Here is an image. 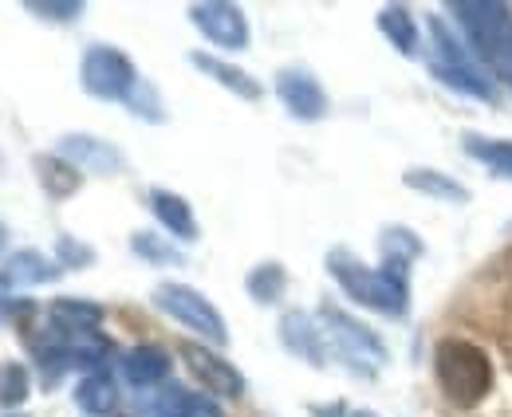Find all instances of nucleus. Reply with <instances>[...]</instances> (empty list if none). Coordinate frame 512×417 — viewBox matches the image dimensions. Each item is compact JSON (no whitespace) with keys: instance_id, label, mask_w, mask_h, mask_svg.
I'll return each mask as SVG.
<instances>
[{"instance_id":"dca6fc26","label":"nucleus","mask_w":512,"mask_h":417,"mask_svg":"<svg viewBox=\"0 0 512 417\" xmlns=\"http://www.w3.org/2000/svg\"><path fill=\"white\" fill-rule=\"evenodd\" d=\"M158 417H221V410H217L209 398H201V394H186L182 386H174V390H166V394H162V402H158Z\"/></svg>"},{"instance_id":"20e7f679","label":"nucleus","mask_w":512,"mask_h":417,"mask_svg":"<svg viewBox=\"0 0 512 417\" xmlns=\"http://www.w3.org/2000/svg\"><path fill=\"white\" fill-rule=\"evenodd\" d=\"M79 79H83V91L95 99H130V91L138 87L134 63L115 48H91L83 56Z\"/></svg>"},{"instance_id":"2eb2a0df","label":"nucleus","mask_w":512,"mask_h":417,"mask_svg":"<svg viewBox=\"0 0 512 417\" xmlns=\"http://www.w3.org/2000/svg\"><path fill=\"white\" fill-rule=\"evenodd\" d=\"M36 174H40V185L52 193V197H71L79 189V170L67 162V158H36Z\"/></svg>"},{"instance_id":"f8f14e48","label":"nucleus","mask_w":512,"mask_h":417,"mask_svg":"<svg viewBox=\"0 0 512 417\" xmlns=\"http://www.w3.org/2000/svg\"><path fill=\"white\" fill-rule=\"evenodd\" d=\"M193 63L205 71V75H213L221 87H229L233 95H241V99H260V83H256L249 71H241V67H233V63L217 60V56H193Z\"/></svg>"},{"instance_id":"4468645a","label":"nucleus","mask_w":512,"mask_h":417,"mask_svg":"<svg viewBox=\"0 0 512 417\" xmlns=\"http://www.w3.org/2000/svg\"><path fill=\"white\" fill-rule=\"evenodd\" d=\"M75 402L83 414H111L115 410V382L107 374H87L75 386Z\"/></svg>"},{"instance_id":"423d86ee","label":"nucleus","mask_w":512,"mask_h":417,"mask_svg":"<svg viewBox=\"0 0 512 417\" xmlns=\"http://www.w3.org/2000/svg\"><path fill=\"white\" fill-rule=\"evenodd\" d=\"M193 24L217 44V48H233L241 52L249 44V24L245 12L233 4H193Z\"/></svg>"},{"instance_id":"6ab92c4d","label":"nucleus","mask_w":512,"mask_h":417,"mask_svg":"<svg viewBox=\"0 0 512 417\" xmlns=\"http://www.w3.org/2000/svg\"><path fill=\"white\" fill-rule=\"evenodd\" d=\"M28 398V370L24 366H8L0 378V406H20Z\"/></svg>"},{"instance_id":"0eeeda50","label":"nucleus","mask_w":512,"mask_h":417,"mask_svg":"<svg viewBox=\"0 0 512 417\" xmlns=\"http://www.w3.org/2000/svg\"><path fill=\"white\" fill-rule=\"evenodd\" d=\"M276 91H280L284 107H288L296 119L312 122V119H323V111H327V95H323V87L308 75V71H300V67L280 71Z\"/></svg>"},{"instance_id":"b1692460","label":"nucleus","mask_w":512,"mask_h":417,"mask_svg":"<svg viewBox=\"0 0 512 417\" xmlns=\"http://www.w3.org/2000/svg\"><path fill=\"white\" fill-rule=\"evenodd\" d=\"M485 158L497 162L501 170H512V146H493V150H485Z\"/></svg>"},{"instance_id":"1a4fd4ad","label":"nucleus","mask_w":512,"mask_h":417,"mask_svg":"<svg viewBox=\"0 0 512 417\" xmlns=\"http://www.w3.org/2000/svg\"><path fill=\"white\" fill-rule=\"evenodd\" d=\"M0 276L8 280V288H12V284L32 288V284H48V280H56V276H60V264L48 260V256L36 252V248H20V252H12V256L4 260V272H0Z\"/></svg>"},{"instance_id":"5701e85b","label":"nucleus","mask_w":512,"mask_h":417,"mask_svg":"<svg viewBox=\"0 0 512 417\" xmlns=\"http://www.w3.org/2000/svg\"><path fill=\"white\" fill-rule=\"evenodd\" d=\"M410 185H418V189H426V193H449V197H465L461 189L446 185L442 178H418V174H410Z\"/></svg>"},{"instance_id":"9b49d317","label":"nucleus","mask_w":512,"mask_h":417,"mask_svg":"<svg viewBox=\"0 0 512 417\" xmlns=\"http://www.w3.org/2000/svg\"><path fill=\"white\" fill-rule=\"evenodd\" d=\"M150 205H154V217L170 229V237H178V240L197 237V221H193L190 205H186L178 193H170V189H150Z\"/></svg>"},{"instance_id":"412c9836","label":"nucleus","mask_w":512,"mask_h":417,"mask_svg":"<svg viewBox=\"0 0 512 417\" xmlns=\"http://www.w3.org/2000/svg\"><path fill=\"white\" fill-rule=\"evenodd\" d=\"M134 252L146 256V260H178V252H174L170 244H162V240L150 237V233H138V237H134Z\"/></svg>"},{"instance_id":"7ed1b4c3","label":"nucleus","mask_w":512,"mask_h":417,"mask_svg":"<svg viewBox=\"0 0 512 417\" xmlns=\"http://www.w3.org/2000/svg\"><path fill=\"white\" fill-rule=\"evenodd\" d=\"M154 303H158L166 315H174L178 323H186L190 331H197L201 339L225 343V319L217 315V307L201 296V292H193L186 284H158V288H154Z\"/></svg>"},{"instance_id":"4be33fe9","label":"nucleus","mask_w":512,"mask_h":417,"mask_svg":"<svg viewBox=\"0 0 512 417\" xmlns=\"http://www.w3.org/2000/svg\"><path fill=\"white\" fill-rule=\"evenodd\" d=\"M56 252H60L64 264H91V260H95V252H91L87 244H71V237H60Z\"/></svg>"},{"instance_id":"bb28decb","label":"nucleus","mask_w":512,"mask_h":417,"mask_svg":"<svg viewBox=\"0 0 512 417\" xmlns=\"http://www.w3.org/2000/svg\"><path fill=\"white\" fill-rule=\"evenodd\" d=\"M12 417H20V414H12Z\"/></svg>"},{"instance_id":"f257e3e1","label":"nucleus","mask_w":512,"mask_h":417,"mask_svg":"<svg viewBox=\"0 0 512 417\" xmlns=\"http://www.w3.org/2000/svg\"><path fill=\"white\" fill-rule=\"evenodd\" d=\"M438 382L453 402L461 406H473L489 394L493 386V366L485 351H477L473 343H461V339H446L438 347Z\"/></svg>"},{"instance_id":"f3484780","label":"nucleus","mask_w":512,"mask_h":417,"mask_svg":"<svg viewBox=\"0 0 512 417\" xmlns=\"http://www.w3.org/2000/svg\"><path fill=\"white\" fill-rule=\"evenodd\" d=\"M249 292H253L260 303H272L284 292V268L280 264H260L253 276H249Z\"/></svg>"},{"instance_id":"ddd939ff","label":"nucleus","mask_w":512,"mask_h":417,"mask_svg":"<svg viewBox=\"0 0 512 417\" xmlns=\"http://www.w3.org/2000/svg\"><path fill=\"white\" fill-rule=\"evenodd\" d=\"M123 370H127V378L134 386H154V382H162L170 374V358H166V351H158V347H138V351L127 355Z\"/></svg>"},{"instance_id":"6e6552de","label":"nucleus","mask_w":512,"mask_h":417,"mask_svg":"<svg viewBox=\"0 0 512 417\" xmlns=\"http://www.w3.org/2000/svg\"><path fill=\"white\" fill-rule=\"evenodd\" d=\"M60 154L75 170H91V174H115L123 166V154L115 146L91 138V134H67L60 142Z\"/></svg>"},{"instance_id":"39448f33","label":"nucleus","mask_w":512,"mask_h":417,"mask_svg":"<svg viewBox=\"0 0 512 417\" xmlns=\"http://www.w3.org/2000/svg\"><path fill=\"white\" fill-rule=\"evenodd\" d=\"M182 358L190 362V370L201 378V386L209 394H221V398H241L245 394V378H241V370L233 362L217 358L213 351H205L197 343H182Z\"/></svg>"},{"instance_id":"9d476101","label":"nucleus","mask_w":512,"mask_h":417,"mask_svg":"<svg viewBox=\"0 0 512 417\" xmlns=\"http://www.w3.org/2000/svg\"><path fill=\"white\" fill-rule=\"evenodd\" d=\"M323 323H327V335H331L335 343H343L351 358H363V355L383 358V347H379V339H375L367 327L351 323L347 315H339V311H323Z\"/></svg>"},{"instance_id":"a211bd4d","label":"nucleus","mask_w":512,"mask_h":417,"mask_svg":"<svg viewBox=\"0 0 512 417\" xmlns=\"http://www.w3.org/2000/svg\"><path fill=\"white\" fill-rule=\"evenodd\" d=\"M383 32L398 44V48H402V52H410V48H414V24H410V12H406V8H386Z\"/></svg>"},{"instance_id":"393cba45","label":"nucleus","mask_w":512,"mask_h":417,"mask_svg":"<svg viewBox=\"0 0 512 417\" xmlns=\"http://www.w3.org/2000/svg\"><path fill=\"white\" fill-rule=\"evenodd\" d=\"M0 307H8V280L0 276Z\"/></svg>"},{"instance_id":"f03ea898","label":"nucleus","mask_w":512,"mask_h":417,"mask_svg":"<svg viewBox=\"0 0 512 417\" xmlns=\"http://www.w3.org/2000/svg\"><path fill=\"white\" fill-rule=\"evenodd\" d=\"M331 272L335 280L367 307H379L386 315H402V284L390 276V272H367L363 264H355L347 252H335L331 256Z\"/></svg>"},{"instance_id":"a878e982","label":"nucleus","mask_w":512,"mask_h":417,"mask_svg":"<svg viewBox=\"0 0 512 417\" xmlns=\"http://www.w3.org/2000/svg\"><path fill=\"white\" fill-rule=\"evenodd\" d=\"M0 244H4V225H0Z\"/></svg>"},{"instance_id":"aec40b11","label":"nucleus","mask_w":512,"mask_h":417,"mask_svg":"<svg viewBox=\"0 0 512 417\" xmlns=\"http://www.w3.org/2000/svg\"><path fill=\"white\" fill-rule=\"evenodd\" d=\"M28 12H36L40 20H75L79 12H83V4H56V0H32L28 4Z\"/></svg>"}]
</instances>
